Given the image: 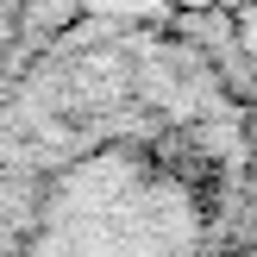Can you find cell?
Wrapping results in <instances>:
<instances>
[]
</instances>
